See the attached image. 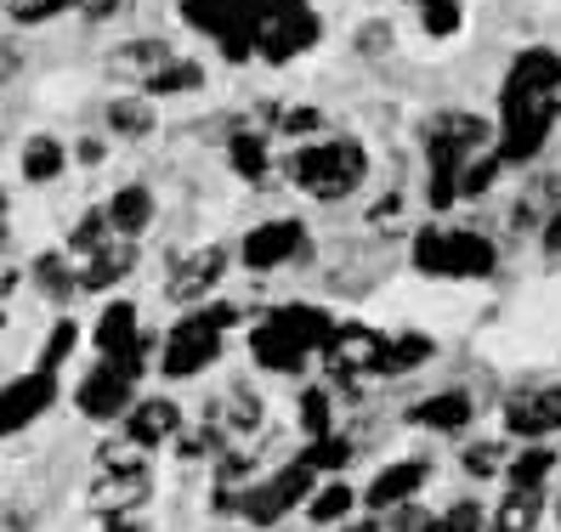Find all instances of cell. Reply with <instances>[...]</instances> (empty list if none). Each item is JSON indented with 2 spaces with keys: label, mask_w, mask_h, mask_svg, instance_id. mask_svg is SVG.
<instances>
[{
  "label": "cell",
  "mask_w": 561,
  "mask_h": 532,
  "mask_svg": "<svg viewBox=\"0 0 561 532\" xmlns=\"http://www.w3.org/2000/svg\"><path fill=\"white\" fill-rule=\"evenodd\" d=\"M556 516H561V498H556Z\"/></svg>",
  "instance_id": "obj_58"
},
{
  "label": "cell",
  "mask_w": 561,
  "mask_h": 532,
  "mask_svg": "<svg viewBox=\"0 0 561 532\" xmlns=\"http://www.w3.org/2000/svg\"><path fill=\"white\" fill-rule=\"evenodd\" d=\"M539 244H545V255H561V205L539 221Z\"/></svg>",
  "instance_id": "obj_48"
},
{
  "label": "cell",
  "mask_w": 561,
  "mask_h": 532,
  "mask_svg": "<svg viewBox=\"0 0 561 532\" xmlns=\"http://www.w3.org/2000/svg\"><path fill=\"white\" fill-rule=\"evenodd\" d=\"M7 210H12V198H7V193H0V250H7V244H12V221H7Z\"/></svg>",
  "instance_id": "obj_52"
},
{
  "label": "cell",
  "mask_w": 561,
  "mask_h": 532,
  "mask_svg": "<svg viewBox=\"0 0 561 532\" xmlns=\"http://www.w3.org/2000/svg\"><path fill=\"white\" fill-rule=\"evenodd\" d=\"M239 323V307H199V312H182L176 328L164 335V362L159 369L171 374V380H193V374H205L210 362L221 357V340H227V328Z\"/></svg>",
  "instance_id": "obj_6"
},
{
  "label": "cell",
  "mask_w": 561,
  "mask_h": 532,
  "mask_svg": "<svg viewBox=\"0 0 561 532\" xmlns=\"http://www.w3.org/2000/svg\"><path fill=\"white\" fill-rule=\"evenodd\" d=\"M130 273H137V244L119 239V244H108V250H96L75 278H80V289H85V294H103V289H114V284H119V278H130Z\"/></svg>",
  "instance_id": "obj_23"
},
{
  "label": "cell",
  "mask_w": 561,
  "mask_h": 532,
  "mask_svg": "<svg viewBox=\"0 0 561 532\" xmlns=\"http://www.w3.org/2000/svg\"><path fill=\"white\" fill-rule=\"evenodd\" d=\"M539 516H545V493H505L500 498V510H493V532H534L539 527Z\"/></svg>",
  "instance_id": "obj_30"
},
{
  "label": "cell",
  "mask_w": 561,
  "mask_h": 532,
  "mask_svg": "<svg viewBox=\"0 0 561 532\" xmlns=\"http://www.w3.org/2000/svg\"><path fill=\"white\" fill-rule=\"evenodd\" d=\"M69 7H80V0H7V12H12L18 23H46V18L69 12Z\"/></svg>",
  "instance_id": "obj_43"
},
{
  "label": "cell",
  "mask_w": 561,
  "mask_h": 532,
  "mask_svg": "<svg viewBox=\"0 0 561 532\" xmlns=\"http://www.w3.org/2000/svg\"><path fill=\"white\" fill-rule=\"evenodd\" d=\"M414 266L425 278H493L500 266V250H493L488 232L471 227H448V221H425L414 232Z\"/></svg>",
  "instance_id": "obj_4"
},
{
  "label": "cell",
  "mask_w": 561,
  "mask_h": 532,
  "mask_svg": "<svg viewBox=\"0 0 561 532\" xmlns=\"http://www.w3.org/2000/svg\"><path fill=\"white\" fill-rule=\"evenodd\" d=\"M289 182L307 198H318V205H341V198H352L363 182H369V148H363L357 137L307 142L289 159Z\"/></svg>",
  "instance_id": "obj_3"
},
{
  "label": "cell",
  "mask_w": 561,
  "mask_h": 532,
  "mask_svg": "<svg viewBox=\"0 0 561 532\" xmlns=\"http://www.w3.org/2000/svg\"><path fill=\"white\" fill-rule=\"evenodd\" d=\"M386 51H391V23H380V18L363 23L357 28V57H386Z\"/></svg>",
  "instance_id": "obj_45"
},
{
  "label": "cell",
  "mask_w": 561,
  "mask_h": 532,
  "mask_svg": "<svg viewBox=\"0 0 561 532\" xmlns=\"http://www.w3.org/2000/svg\"><path fill=\"white\" fill-rule=\"evenodd\" d=\"M341 532H386L380 521H352V527H341Z\"/></svg>",
  "instance_id": "obj_55"
},
{
  "label": "cell",
  "mask_w": 561,
  "mask_h": 532,
  "mask_svg": "<svg viewBox=\"0 0 561 532\" xmlns=\"http://www.w3.org/2000/svg\"><path fill=\"white\" fill-rule=\"evenodd\" d=\"M505 430L527 442H545L561 430V385H539V391H516L505 396Z\"/></svg>",
  "instance_id": "obj_14"
},
{
  "label": "cell",
  "mask_w": 561,
  "mask_h": 532,
  "mask_svg": "<svg viewBox=\"0 0 561 532\" xmlns=\"http://www.w3.org/2000/svg\"><path fill=\"white\" fill-rule=\"evenodd\" d=\"M482 532H493V527H488V521H482Z\"/></svg>",
  "instance_id": "obj_59"
},
{
  "label": "cell",
  "mask_w": 561,
  "mask_h": 532,
  "mask_svg": "<svg viewBox=\"0 0 561 532\" xmlns=\"http://www.w3.org/2000/svg\"><path fill=\"white\" fill-rule=\"evenodd\" d=\"M352 505H357V493H352L346 482H323V487H312V498H307V516H312L318 527H329V521H346Z\"/></svg>",
  "instance_id": "obj_34"
},
{
  "label": "cell",
  "mask_w": 561,
  "mask_h": 532,
  "mask_svg": "<svg viewBox=\"0 0 561 532\" xmlns=\"http://www.w3.org/2000/svg\"><path fill=\"white\" fill-rule=\"evenodd\" d=\"M534 103H561V51H550V46L516 51L500 80V114L534 108Z\"/></svg>",
  "instance_id": "obj_8"
},
{
  "label": "cell",
  "mask_w": 561,
  "mask_h": 532,
  "mask_svg": "<svg viewBox=\"0 0 561 532\" xmlns=\"http://www.w3.org/2000/svg\"><path fill=\"white\" fill-rule=\"evenodd\" d=\"M357 448H352V437H335V430H329V437H318V442H307V453H301V464L312 476H335V471H346V459H352Z\"/></svg>",
  "instance_id": "obj_33"
},
{
  "label": "cell",
  "mask_w": 561,
  "mask_h": 532,
  "mask_svg": "<svg viewBox=\"0 0 561 532\" xmlns=\"http://www.w3.org/2000/svg\"><path fill=\"white\" fill-rule=\"evenodd\" d=\"M108 532H142V521H137V516H114Z\"/></svg>",
  "instance_id": "obj_54"
},
{
  "label": "cell",
  "mask_w": 561,
  "mask_h": 532,
  "mask_svg": "<svg viewBox=\"0 0 561 532\" xmlns=\"http://www.w3.org/2000/svg\"><path fill=\"white\" fill-rule=\"evenodd\" d=\"M18 278H23V273H18V266H0V301H7V294L18 289Z\"/></svg>",
  "instance_id": "obj_53"
},
{
  "label": "cell",
  "mask_w": 561,
  "mask_h": 532,
  "mask_svg": "<svg viewBox=\"0 0 561 532\" xmlns=\"http://www.w3.org/2000/svg\"><path fill=\"white\" fill-rule=\"evenodd\" d=\"M323 41V18L312 12V0H255V23H250V46L261 62H295Z\"/></svg>",
  "instance_id": "obj_5"
},
{
  "label": "cell",
  "mask_w": 561,
  "mask_h": 532,
  "mask_svg": "<svg viewBox=\"0 0 561 532\" xmlns=\"http://www.w3.org/2000/svg\"><path fill=\"white\" fill-rule=\"evenodd\" d=\"M505 171H511V164H505L500 153H493V148H488V153H477V159L466 164V171H459V198H482V193H488L493 182H500Z\"/></svg>",
  "instance_id": "obj_36"
},
{
  "label": "cell",
  "mask_w": 561,
  "mask_h": 532,
  "mask_svg": "<svg viewBox=\"0 0 561 532\" xmlns=\"http://www.w3.org/2000/svg\"><path fill=\"white\" fill-rule=\"evenodd\" d=\"M227 164L239 171V182L261 187V182H267V171H273L267 137H261V130H227Z\"/></svg>",
  "instance_id": "obj_24"
},
{
  "label": "cell",
  "mask_w": 561,
  "mask_h": 532,
  "mask_svg": "<svg viewBox=\"0 0 561 532\" xmlns=\"http://www.w3.org/2000/svg\"><path fill=\"white\" fill-rule=\"evenodd\" d=\"M75 346H80V323H75V317H57L51 340H46V351H41V369H46V374H51V369H62V362L75 357Z\"/></svg>",
  "instance_id": "obj_39"
},
{
  "label": "cell",
  "mask_w": 561,
  "mask_h": 532,
  "mask_svg": "<svg viewBox=\"0 0 561 532\" xmlns=\"http://www.w3.org/2000/svg\"><path fill=\"white\" fill-rule=\"evenodd\" d=\"M148 498H153V476L148 471H125V476H103L91 487V510L103 521H114V516H137Z\"/></svg>",
  "instance_id": "obj_19"
},
{
  "label": "cell",
  "mask_w": 561,
  "mask_h": 532,
  "mask_svg": "<svg viewBox=\"0 0 561 532\" xmlns=\"http://www.w3.org/2000/svg\"><path fill=\"white\" fill-rule=\"evenodd\" d=\"M108 210H85L80 221H75V232H69V255H80V261H91L96 250H108Z\"/></svg>",
  "instance_id": "obj_35"
},
{
  "label": "cell",
  "mask_w": 561,
  "mask_h": 532,
  "mask_svg": "<svg viewBox=\"0 0 561 532\" xmlns=\"http://www.w3.org/2000/svg\"><path fill=\"white\" fill-rule=\"evenodd\" d=\"M414 7H432V0H414Z\"/></svg>",
  "instance_id": "obj_57"
},
{
  "label": "cell",
  "mask_w": 561,
  "mask_h": 532,
  "mask_svg": "<svg viewBox=\"0 0 561 532\" xmlns=\"http://www.w3.org/2000/svg\"><path fill=\"white\" fill-rule=\"evenodd\" d=\"M103 153H108V148L96 142V137H85V142L75 148V159H80V164H103Z\"/></svg>",
  "instance_id": "obj_51"
},
{
  "label": "cell",
  "mask_w": 561,
  "mask_h": 532,
  "mask_svg": "<svg viewBox=\"0 0 561 532\" xmlns=\"http://www.w3.org/2000/svg\"><path fill=\"white\" fill-rule=\"evenodd\" d=\"M171 57H176V51H171V41H164V35H137V41H119V46L103 57V69H108V80L142 85V80H153Z\"/></svg>",
  "instance_id": "obj_16"
},
{
  "label": "cell",
  "mask_w": 561,
  "mask_h": 532,
  "mask_svg": "<svg viewBox=\"0 0 561 532\" xmlns=\"http://www.w3.org/2000/svg\"><path fill=\"white\" fill-rule=\"evenodd\" d=\"M0 323H7V312H0Z\"/></svg>",
  "instance_id": "obj_60"
},
{
  "label": "cell",
  "mask_w": 561,
  "mask_h": 532,
  "mask_svg": "<svg viewBox=\"0 0 561 532\" xmlns=\"http://www.w3.org/2000/svg\"><path fill=\"white\" fill-rule=\"evenodd\" d=\"M137 335H142V328H137V307H130V301H114L103 317H96V351H103V357L125 351Z\"/></svg>",
  "instance_id": "obj_32"
},
{
  "label": "cell",
  "mask_w": 561,
  "mask_h": 532,
  "mask_svg": "<svg viewBox=\"0 0 561 532\" xmlns=\"http://www.w3.org/2000/svg\"><path fill=\"white\" fill-rule=\"evenodd\" d=\"M505 459H511L505 442H471V448H466V471H471V476H500Z\"/></svg>",
  "instance_id": "obj_42"
},
{
  "label": "cell",
  "mask_w": 561,
  "mask_h": 532,
  "mask_svg": "<svg viewBox=\"0 0 561 532\" xmlns=\"http://www.w3.org/2000/svg\"><path fill=\"white\" fill-rule=\"evenodd\" d=\"M318 357L329 362V374H335L341 385L357 391L363 374H386V335L380 328H363V323H335Z\"/></svg>",
  "instance_id": "obj_10"
},
{
  "label": "cell",
  "mask_w": 561,
  "mask_h": 532,
  "mask_svg": "<svg viewBox=\"0 0 561 532\" xmlns=\"http://www.w3.org/2000/svg\"><path fill=\"white\" fill-rule=\"evenodd\" d=\"M62 171H69V148H62L57 137H28L23 142V182H57Z\"/></svg>",
  "instance_id": "obj_27"
},
{
  "label": "cell",
  "mask_w": 561,
  "mask_h": 532,
  "mask_svg": "<svg viewBox=\"0 0 561 532\" xmlns=\"http://www.w3.org/2000/svg\"><path fill=\"white\" fill-rule=\"evenodd\" d=\"M148 340L137 335L125 351H114V357H103L96 369L80 380V414L85 419H114V414H125L130 408V396H137V380H142V369H148Z\"/></svg>",
  "instance_id": "obj_7"
},
{
  "label": "cell",
  "mask_w": 561,
  "mask_h": 532,
  "mask_svg": "<svg viewBox=\"0 0 561 532\" xmlns=\"http://www.w3.org/2000/svg\"><path fill=\"white\" fill-rule=\"evenodd\" d=\"M96 464H103V476H125V471H148V448L137 442H103V453H96Z\"/></svg>",
  "instance_id": "obj_38"
},
{
  "label": "cell",
  "mask_w": 561,
  "mask_h": 532,
  "mask_svg": "<svg viewBox=\"0 0 561 532\" xmlns=\"http://www.w3.org/2000/svg\"><path fill=\"white\" fill-rule=\"evenodd\" d=\"M425 476H432V464H425V459L386 464V471L363 487V505H369V510H398V505H409V498L425 487Z\"/></svg>",
  "instance_id": "obj_18"
},
{
  "label": "cell",
  "mask_w": 561,
  "mask_h": 532,
  "mask_svg": "<svg viewBox=\"0 0 561 532\" xmlns=\"http://www.w3.org/2000/svg\"><path fill=\"white\" fill-rule=\"evenodd\" d=\"M28 278H35V289L46 294L51 307H69L75 294H80V278H75V261H69V255H57V250L35 255V266H28Z\"/></svg>",
  "instance_id": "obj_25"
},
{
  "label": "cell",
  "mask_w": 561,
  "mask_h": 532,
  "mask_svg": "<svg viewBox=\"0 0 561 532\" xmlns=\"http://www.w3.org/2000/svg\"><path fill=\"white\" fill-rule=\"evenodd\" d=\"M437 357V340L409 328V335H386V374H409V369H425Z\"/></svg>",
  "instance_id": "obj_31"
},
{
  "label": "cell",
  "mask_w": 561,
  "mask_h": 532,
  "mask_svg": "<svg viewBox=\"0 0 561 532\" xmlns=\"http://www.w3.org/2000/svg\"><path fill=\"white\" fill-rule=\"evenodd\" d=\"M23 527H28L23 516H7V521H0V532H23Z\"/></svg>",
  "instance_id": "obj_56"
},
{
  "label": "cell",
  "mask_w": 561,
  "mask_h": 532,
  "mask_svg": "<svg viewBox=\"0 0 561 532\" xmlns=\"http://www.w3.org/2000/svg\"><path fill=\"white\" fill-rule=\"evenodd\" d=\"M329 119H323V108H284V119H278V130H289V137H318Z\"/></svg>",
  "instance_id": "obj_44"
},
{
  "label": "cell",
  "mask_w": 561,
  "mask_h": 532,
  "mask_svg": "<svg viewBox=\"0 0 561 532\" xmlns=\"http://www.w3.org/2000/svg\"><path fill=\"white\" fill-rule=\"evenodd\" d=\"M182 430V408L176 403H164V396H148V403H137L130 408V419H125V442H137V448H159V442H171Z\"/></svg>",
  "instance_id": "obj_22"
},
{
  "label": "cell",
  "mask_w": 561,
  "mask_h": 532,
  "mask_svg": "<svg viewBox=\"0 0 561 532\" xmlns=\"http://www.w3.org/2000/svg\"><path fill=\"white\" fill-rule=\"evenodd\" d=\"M556 471V448H545V442H534L527 453H516V459H505V482L516 487V493H545V476Z\"/></svg>",
  "instance_id": "obj_28"
},
{
  "label": "cell",
  "mask_w": 561,
  "mask_h": 532,
  "mask_svg": "<svg viewBox=\"0 0 561 532\" xmlns=\"http://www.w3.org/2000/svg\"><path fill=\"white\" fill-rule=\"evenodd\" d=\"M182 23H193L199 35L216 41L227 62H250V23H255V0H182Z\"/></svg>",
  "instance_id": "obj_9"
},
{
  "label": "cell",
  "mask_w": 561,
  "mask_h": 532,
  "mask_svg": "<svg viewBox=\"0 0 561 532\" xmlns=\"http://www.w3.org/2000/svg\"><path fill=\"white\" fill-rule=\"evenodd\" d=\"M425 521H432V516L409 498V505H398V516H391V532H425Z\"/></svg>",
  "instance_id": "obj_46"
},
{
  "label": "cell",
  "mask_w": 561,
  "mask_h": 532,
  "mask_svg": "<svg viewBox=\"0 0 561 532\" xmlns=\"http://www.w3.org/2000/svg\"><path fill=\"white\" fill-rule=\"evenodd\" d=\"M329 312L323 307H307V301H289V307H273L267 317L255 323L250 335V357L255 369H273V374H301L312 351H323L329 340Z\"/></svg>",
  "instance_id": "obj_2"
},
{
  "label": "cell",
  "mask_w": 561,
  "mask_h": 532,
  "mask_svg": "<svg viewBox=\"0 0 561 532\" xmlns=\"http://www.w3.org/2000/svg\"><path fill=\"white\" fill-rule=\"evenodd\" d=\"M261 414H267V403L255 396V385H227L216 391V403H210V430H221V437H250V430L261 425Z\"/></svg>",
  "instance_id": "obj_21"
},
{
  "label": "cell",
  "mask_w": 561,
  "mask_h": 532,
  "mask_svg": "<svg viewBox=\"0 0 561 532\" xmlns=\"http://www.w3.org/2000/svg\"><path fill=\"white\" fill-rule=\"evenodd\" d=\"M425 532H482V505H477V498H459L454 510L425 521Z\"/></svg>",
  "instance_id": "obj_40"
},
{
  "label": "cell",
  "mask_w": 561,
  "mask_h": 532,
  "mask_svg": "<svg viewBox=\"0 0 561 532\" xmlns=\"http://www.w3.org/2000/svg\"><path fill=\"white\" fill-rule=\"evenodd\" d=\"M398 216H403V193H391V198H380V205L369 210V221H375V227H398Z\"/></svg>",
  "instance_id": "obj_49"
},
{
  "label": "cell",
  "mask_w": 561,
  "mask_h": 532,
  "mask_svg": "<svg viewBox=\"0 0 561 532\" xmlns=\"http://www.w3.org/2000/svg\"><path fill=\"white\" fill-rule=\"evenodd\" d=\"M312 487H318V476L307 471L301 459H295V464H284L278 476L255 482V487H239V516H244L250 527H273V521H284L295 505H307Z\"/></svg>",
  "instance_id": "obj_12"
},
{
  "label": "cell",
  "mask_w": 561,
  "mask_h": 532,
  "mask_svg": "<svg viewBox=\"0 0 561 532\" xmlns=\"http://www.w3.org/2000/svg\"><path fill=\"white\" fill-rule=\"evenodd\" d=\"M51 403H57V380H51L46 369L23 374V380H12V385H0V437H18V430L35 425Z\"/></svg>",
  "instance_id": "obj_15"
},
{
  "label": "cell",
  "mask_w": 561,
  "mask_h": 532,
  "mask_svg": "<svg viewBox=\"0 0 561 532\" xmlns=\"http://www.w3.org/2000/svg\"><path fill=\"white\" fill-rule=\"evenodd\" d=\"M420 142H425V205L437 216L459 205V171L493 148V125L482 114H466V108H448V114H432L420 125Z\"/></svg>",
  "instance_id": "obj_1"
},
{
  "label": "cell",
  "mask_w": 561,
  "mask_h": 532,
  "mask_svg": "<svg viewBox=\"0 0 561 532\" xmlns=\"http://www.w3.org/2000/svg\"><path fill=\"white\" fill-rule=\"evenodd\" d=\"M301 430H307V442L329 437V391H301Z\"/></svg>",
  "instance_id": "obj_41"
},
{
  "label": "cell",
  "mask_w": 561,
  "mask_h": 532,
  "mask_svg": "<svg viewBox=\"0 0 561 532\" xmlns=\"http://www.w3.org/2000/svg\"><path fill=\"white\" fill-rule=\"evenodd\" d=\"M420 23L432 41H454L459 28H466V7H459V0H432V7H420Z\"/></svg>",
  "instance_id": "obj_37"
},
{
  "label": "cell",
  "mask_w": 561,
  "mask_h": 532,
  "mask_svg": "<svg viewBox=\"0 0 561 532\" xmlns=\"http://www.w3.org/2000/svg\"><path fill=\"white\" fill-rule=\"evenodd\" d=\"M227 266H233V255H227V244H199V250H187L176 255L171 266V278H164V294H171L176 307H193V301H205V294L227 278Z\"/></svg>",
  "instance_id": "obj_13"
},
{
  "label": "cell",
  "mask_w": 561,
  "mask_h": 532,
  "mask_svg": "<svg viewBox=\"0 0 561 532\" xmlns=\"http://www.w3.org/2000/svg\"><path fill=\"white\" fill-rule=\"evenodd\" d=\"M103 119H108L114 137H125V142H142V137L159 130V114H153L148 96H114V103L103 108Z\"/></svg>",
  "instance_id": "obj_26"
},
{
  "label": "cell",
  "mask_w": 561,
  "mask_h": 532,
  "mask_svg": "<svg viewBox=\"0 0 561 532\" xmlns=\"http://www.w3.org/2000/svg\"><path fill=\"white\" fill-rule=\"evenodd\" d=\"M477 419V396L471 391H437V396H425V403H414L409 408V425H420V430H437V437H459Z\"/></svg>",
  "instance_id": "obj_17"
},
{
  "label": "cell",
  "mask_w": 561,
  "mask_h": 532,
  "mask_svg": "<svg viewBox=\"0 0 561 532\" xmlns=\"http://www.w3.org/2000/svg\"><path fill=\"white\" fill-rule=\"evenodd\" d=\"M130 7V0H80V18L85 23H108L114 12H125Z\"/></svg>",
  "instance_id": "obj_47"
},
{
  "label": "cell",
  "mask_w": 561,
  "mask_h": 532,
  "mask_svg": "<svg viewBox=\"0 0 561 532\" xmlns=\"http://www.w3.org/2000/svg\"><path fill=\"white\" fill-rule=\"evenodd\" d=\"M205 85V62L199 57H171L153 80H142V96H182Z\"/></svg>",
  "instance_id": "obj_29"
},
{
  "label": "cell",
  "mask_w": 561,
  "mask_h": 532,
  "mask_svg": "<svg viewBox=\"0 0 561 532\" xmlns=\"http://www.w3.org/2000/svg\"><path fill=\"white\" fill-rule=\"evenodd\" d=\"M307 255H312V232L295 216H273V221L250 227L239 239V261L250 266V273H278V266H295Z\"/></svg>",
  "instance_id": "obj_11"
},
{
  "label": "cell",
  "mask_w": 561,
  "mask_h": 532,
  "mask_svg": "<svg viewBox=\"0 0 561 532\" xmlns=\"http://www.w3.org/2000/svg\"><path fill=\"white\" fill-rule=\"evenodd\" d=\"M103 210H108V227L119 232V239L137 244L142 232L153 227V216H159V198H153V187H148V182H125Z\"/></svg>",
  "instance_id": "obj_20"
},
{
  "label": "cell",
  "mask_w": 561,
  "mask_h": 532,
  "mask_svg": "<svg viewBox=\"0 0 561 532\" xmlns=\"http://www.w3.org/2000/svg\"><path fill=\"white\" fill-rule=\"evenodd\" d=\"M18 69H23V51H18L12 41H0V85H7Z\"/></svg>",
  "instance_id": "obj_50"
}]
</instances>
